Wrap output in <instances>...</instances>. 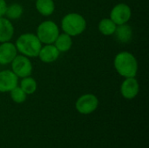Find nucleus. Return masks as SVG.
Returning <instances> with one entry per match:
<instances>
[{
  "mask_svg": "<svg viewBox=\"0 0 149 148\" xmlns=\"http://www.w3.org/2000/svg\"><path fill=\"white\" fill-rule=\"evenodd\" d=\"M140 91L138 80L134 78H126L120 85V93L127 99H134Z\"/></svg>",
  "mask_w": 149,
  "mask_h": 148,
  "instance_id": "1a4fd4ad",
  "label": "nucleus"
},
{
  "mask_svg": "<svg viewBox=\"0 0 149 148\" xmlns=\"http://www.w3.org/2000/svg\"><path fill=\"white\" fill-rule=\"evenodd\" d=\"M10 98L11 99L17 103V104H21L24 103L26 100V96L27 94L20 88V86H16L15 88H13L10 92Z\"/></svg>",
  "mask_w": 149,
  "mask_h": 148,
  "instance_id": "6ab92c4d",
  "label": "nucleus"
},
{
  "mask_svg": "<svg viewBox=\"0 0 149 148\" xmlns=\"http://www.w3.org/2000/svg\"><path fill=\"white\" fill-rule=\"evenodd\" d=\"M132 16L131 8L126 3H118L116 4L110 12V19L116 24H127Z\"/></svg>",
  "mask_w": 149,
  "mask_h": 148,
  "instance_id": "0eeeda50",
  "label": "nucleus"
},
{
  "mask_svg": "<svg viewBox=\"0 0 149 148\" xmlns=\"http://www.w3.org/2000/svg\"><path fill=\"white\" fill-rule=\"evenodd\" d=\"M24 12V8L19 3H12L10 5H7L5 10V16L8 19H17L21 17Z\"/></svg>",
  "mask_w": 149,
  "mask_h": 148,
  "instance_id": "a211bd4d",
  "label": "nucleus"
},
{
  "mask_svg": "<svg viewBox=\"0 0 149 148\" xmlns=\"http://www.w3.org/2000/svg\"><path fill=\"white\" fill-rule=\"evenodd\" d=\"M117 25L110 18H103L99 23V31L104 36H111L114 34Z\"/></svg>",
  "mask_w": 149,
  "mask_h": 148,
  "instance_id": "dca6fc26",
  "label": "nucleus"
},
{
  "mask_svg": "<svg viewBox=\"0 0 149 148\" xmlns=\"http://www.w3.org/2000/svg\"><path fill=\"white\" fill-rule=\"evenodd\" d=\"M36 35L42 44H53L59 35V29L55 22L52 20L44 21L38 26Z\"/></svg>",
  "mask_w": 149,
  "mask_h": 148,
  "instance_id": "20e7f679",
  "label": "nucleus"
},
{
  "mask_svg": "<svg viewBox=\"0 0 149 148\" xmlns=\"http://www.w3.org/2000/svg\"><path fill=\"white\" fill-rule=\"evenodd\" d=\"M14 35V27L10 19L0 17V43L10 41Z\"/></svg>",
  "mask_w": 149,
  "mask_h": 148,
  "instance_id": "f8f14e48",
  "label": "nucleus"
},
{
  "mask_svg": "<svg viewBox=\"0 0 149 148\" xmlns=\"http://www.w3.org/2000/svg\"><path fill=\"white\" fill-rule=\"evenodd\" d=\"M18 77L10 70L0 72V92H10L17 86Z\"/></svg>",
  "mask_w": 149,
  "mask_h": 148,
  "instance_id": "6e6552de",
  "label": "nucleus"
},
{
  "mask_svg": "<svg viewBox=\"0 0 149 148\" xmlns=\"http://www.w3.org/2000/svg\"><path fill=\"white\" fill-rule=\"evenodd\" d=\"M63 31L71 37L80 35L86 29V21L85 17L79 13H68L61 21Z\"/></svg>",
  "mask_w": 149,
  "mask_h": 148,
  "instance_id": "7ed1b4c3",
  "label": "nucleus"
},
{
  "mask_svg": "<svg viewBox=\"0 0 149 148\" xmlns=\"http://www.w3.org/2000/svg\"><path fill=\"white\" fill-rule=\"evenodd\" d=\"M53 44L59 52H66L72 46V39L71 36L64 32L58 36Z\"/></svg>",
  "mask_w": 149,
  "mask_h": 148,
  "instance_id": "4468645a",
  "label": "nucleus"
},
{
  "mask_svg": "<svg viewBox=\"0 0 149 148\" xmlns=\"http://www.w3.org/2000/svg\"><path fill=\"white\" fill-rule=\"evenodd\" d=\"M117 40L120 43H129L133 38V29L127 24L117 25L114 31Z\"/></svg>",
  "mask_w": 149,
  "mask_h": 148,
  "instance_id": "ddd939ff",
  "label": "nucleus"
},
{
  "mask_svg": "<svg viewBox=\"0 0 149 148\" xmlns=\"http://www.w3.org/2000/svg\"><path fill=\"white\" fill-rule=\"evenodd\" d=\"M17 55V50L14 44L8 41L0 44V65H6L10 64Z\"/></svg>",
  "mask_w": 149,
  "mask_h": 148,
  "instance_id": "9d476101",
  "label": "nucleus"
},
{
  "mask_svg": "<svg viewBox=\"0 0 149 148\" xmlns=\"http://www.w3.org/2000/svg\"><path fill=\"white\" fill-rule=\"evenodd\" d=\"M59 54L60 52L55 47V45L53 44H45V46L41 47L38 57L42 62L50 64L55 62L58 58Z\"/></svg>",
  "mask_w": 149,
  "mask_h": 148,
  "instance_id": "9b49d317",
  "label": "nucleus"
},
{
  "mask_svg": "<svg viewBox=\"0 0 149 148\" xmlns=\"http://www.w3.org/2000/svg\"><path fill=\"white\" fill-rule=\"evenodd\" d=\"M11 64V71L18 78H26L31 76L32 72V64L28 57L24 55H17Z\"/></svg>",
  "mask_w": 149,
  "mask_h": 148,
  "instance_id": "39448f33",
  "label": "nucleus"
},
{
  "mask_svg": "<svg viewBox=\"0 0 149 148\" xmlns=\"http://www.w3.org/2000/svg\"><path fill=\"white\" fill-rule=\"evenodd\" d=\"M37 10L45 17L52 15L55 10V3L53 0H36Z\"/></svg>",
  "mask_w": 149,
  "mask_h": 148,
  "instance_id": "2eb2a0df",
  "label": "nucleus"
},
{
  "mask_svg": "<svg viewBox=\"0 0 149 148\" xmlns=\"http://www.w3.org/2000/svg\"><path fill=\"white\" fill-rule=\"evenodd\" d=\"M16 48L22 55L28 58L38 57L42 47V43L33 33H24L16 41Z\"/></svg>",
  "mask_w": 149,
  "mask_h": 148,
  "instance_id": "f03ea898",
  "label": "nucleus"
},
{
  "mask_svg": "<svg viewBox=\"0 0 149 148\" xmlns=\"http://www.w3.org/2000/svg\"><path fill=\"white\" fill-rule=\"evenodd\" d=\"M116 72L122 77L134 78L138 72V62L136 58L128 51L119 52L113 61Z\"/></svg>",
  "mask_w": 149,
  "mask_h": 148,
  "instance_id": "f257e3e1",
  "label": "nucleus"
},
{
  "mask_svg": "<svg viewBox=\"0 0 149 148\" xmlns=\"http://www.w3.org/2000/svg\"><path fill=\"white\" fill-rule=\"evenodd\" d=\"M98 106L99 99L95 95L92 93H87L80 96L75 103L76 110L79 113L85 115L93 113L98 108Z\"/></svg>",
  "mask_w": 149,
  "mask_h": 148,
  "instance_id": "423d86ee",
  "label": "nucleus"
},
{
  "mask_svg": "<svg viewBox=\"0 0 149 148\" xmlns=\"http://www.w3.org/2000/svg\"><path fill=\"white\" fill-rule=\"evenodd\" d=\"M20 88L27 95H31L36 92V90L38 88V84H37V81L33 78L29 76V77L22 79V80L20 82Z\"/></svg>",
  "mask_w": 149,
  "mask_h": 148,
  "instance_id": "f3484780",
  "label": "nucleus"
},
{
  "mask_svg": "<svg viewBox=\"0 0 149 148\" xmlns=\"http://www.w3.org/2000/svg\"><path fill=\"white\" fill-rule=\"evenodd\" d=\"M7 8V3L5 0H0V17H3Z\"/></svg>",
  "mask_w": 149,
  "mask_h": 148,
  "instance_id": "aec40b11",
  "label": "nucleus"
}]
</instances>
